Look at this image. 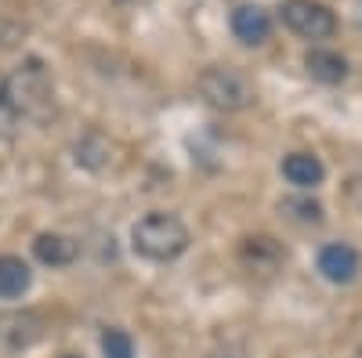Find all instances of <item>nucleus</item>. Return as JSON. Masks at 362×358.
Returning a JSON list of instances; mask_svg holds the SVG:
<instances>
[{
	"label": "nucleus",
	"mask_w": 362,
	"mask_h": 358,
	"mask_svg": "<svg viewBox=\"0 0 362 358\" xmlns=\"http://www.w3.org/2000/svg\"><path fill=\"white\" fill-rule=\"evenodd\" d=\"M4 91H8V98H11V105L22 119L44 124V119L54 116V87H51L44 62H37V58H25L15 73L4 76Z\"/></svg>",
	"instance_id": "f257e3e1"
},
{
	"label": "nucleus",
	"mask_w": 362,
	"mask_h": 358,
	"mask_svg": "<svg viewBox=\"0 0 362 358\" xmlns=\"http://www.w3.org/2000/svg\"><path fill=\"white\" fill-rule=\"evenodd\" d=\"M358 22H362V0H358Z\"/></svg>",
	"instance_id": "4468645a"
},
{
	"label": "nucleus",
	"mask_w": 362,
	"mask_h": 358,
	"mask_svg": "<svg viewBox=\"0 0 362 358\" xmlns=\"http://www.w3.org/2000/svg\"><path fill=\"white\" fill-rule=\"evenodd\" d=\"M76 253H80V246L62 232H44L33 239V257L47 268H66L76 261Z\"/></svg>",
	"instance_id": "0eeeda50"
},
{
	"label": "nucleus",
	"mask_w": 362,
	"mask_h": 358,
	"mask_svg": "<svg viewBox=\"0 0 362 358\" xmlns=\"http://www.w3.org/2000/svg\"><path fill=\"white\" fill-rule=\"evenodd\" d=\"M283 210H300L297 221H305V225H319L322 221V206L319 203H308V199H286Z\"/></svg>",
	"instance_id": "ddd939ff"
},
{
	"label": "nucleus",
	"mask_w": 362,
	"mask_h": 358,
	"mask_svg": "<svg viewBox=\"0 0 362 358\" xmlns=\"http://www.w3.org/2000/svg\"><path fill=\"white\" fill-rule=\"evenodd\" d=\"M279 18L300 40H329L337 33V15L322 0H283Z\"/></svg>",
	"instance_id": "20e7f679"
},
{
	"label": "nucleus",
	"mask_w": 362,
	"mask_h": 358,
	"mask_svg": "<svg viewBox=\"0 0 362 358\" xmlns=\"http://www.w3.org/2000/svg\"><path fill=\"white\" fill-rule=\"evenodd\" d=\"M305 69H308V76L312 80H319V83H341L344 76H348V62H344V54H337V51H329V47H312L308 54H305Z\"/></svg>",
	"instance_id": "1a4fd4ad"
},
{
	"label": "nucleus",
	"mask_w": 362,
	"mask_h": 358,
	"mask_svg": "<svg viewBox=\"0 0 362 358\" xmlns=\"http://www.w3.org/2000/svg\"><path fill=\"white\" fill-rule=\"evenodd\" d=\"M232 33H235V40L257 47L272 33V15L261 4H235L232 8Z\"/></svg>",
	"instance_id": "423d86ee"
},
{
	"label": "nucleus",
	"mask_w": 362,
	"mask_h": 358,
	"mask_svg": "<svg viewBox=\"0 0 362 358\" xmlns=\"http://www.w3.org/2000/svg\"><path fill=\"white\" fill-rule=\"evenodd\" d=\"M196 87H199L203 102L221 109V112H239V109L254 105V83L239 69H232V66H210V69H203Z\"/></svg>",
	"instance_id": "7ed1b4c3"
},
{
	"label": "nucleus",
	"mask_w": 362,
	"mask_h": 358,
	"mask_svg": "<svg viewBox=\"0 0 362 358\" xmlns=\"http://www.w3.org/2000/svg\"><path fill=\"white\" fill-rule=\"evenodd\" d=\"M131 243L145 261L167 264V261H177L189 250V228L174 214H145L131 228Z\"/></svg>",
	"instance_id": "f03ea898"
},
{
	"label": "nucleus",
	"mask_w": 362,
	"mask_h": 358,
	"mask_svg": "<svg viewBox=\"0 0 362 358\" xmlns=\"http://www.w3.org/2000/svg\"><path fill=\"white\" fill-rule=\"evenodd\" d=\"M319 272H322V279L337 282V286L355 282V275H358V253H355V246H348V243L322 246L319 250Z\"/></svg>",
	"instance_id": "39448f33"
},
{
	"label": "nucleus",
	"mask_w": 362,
	"mask_h": 358,
	"mask_svg": "<svg viewBox=\"0 0 362 358\" xmlns=\"http://www.w3.org/2000/svg\"><path fill=\"white\" fill-rule=\"evenodd\" d=\"M283 177L290 185H297L300 192H308L315 185H322V177H326V167L319 163V156L312 153H290L283 160Z\"/></svg>",
	"instance_id": "6e6552de"
},
{
	"label": "nucleus",
	"mask_w": 362,
	"mask_h": 358,
	"mask_svg": "<svg viewBox=\"0 0 362 358\" xmlns=\"http://www.w3.org/2000/svg\"><path fill=\"white\" fill-rule=\"evenodd\" d=\"M33 282V272H29V264L15 253H4L0 257V301H15L22 297Z\"/></svg>",
	"instance_id": "9d476101"
},
{
	"label": "nucleus",
	"mask_w": 362,
	"mask_h": 358,
	"mask_svg": "<svg viewBox=\"0 0 362 358\" xmlns=\"http://www.w3.org/2000/svg\"><path fill=\"white\" fill-rule=\"evenodd\" d=\"M18 124H22V116L15 112V105H11V98L4 91V76H0V134H15Z\"/></svg>",
	"instance_id": "f8f14e48"
},
{
	"label": "nucleus",
	"mask_w": 362,
	"mask_h": 358,
	"mask_svg": "<svg viewBox=\"0 0 362 358\" xmlns=\"http://www.w3.org/2000/svg\"><path fill=\"white\" fill-rule=\"evenodd\" d=\"M102 354L105 358H134V340L124 330H105L102 333Z\"/></svg>",
	"instance_id": "9b49d317"
}]
</instances>
